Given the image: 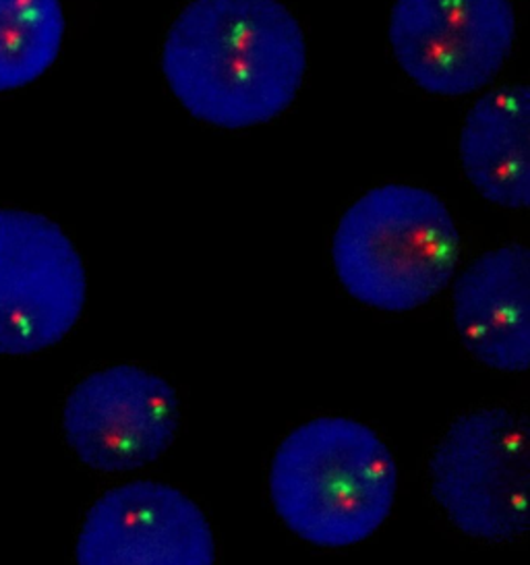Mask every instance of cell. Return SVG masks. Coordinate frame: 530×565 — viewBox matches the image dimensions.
Instances as JSON below:
<instances>
[{
	"mask_svg": "<svg viewBox=\"0 0 530 565\" xmlns=\"http://www.w3.org/2000/svg\"><path fill=\"white\" fill-rule=\"evenodd\" d=\"M460 257L446 203L411 184H383L354 201L333 234L331 262L352 299L380 311H413L437 297Z\"/></svg>",
	"mask_w": 530,
	"mask_h": 565,
	"instance_id": "obj_3",
	"label": "cell"
},
{
	"mask_svg": "<svg viewBox=\"0 0 530 565\" xmlns=\"http://www.w3.org/2000/svg\"><path fill=\"white\" fill-rule=\"evenodd\" d=\"M431 493L464 534L508 543L529 524V423L485 408L449 425L431 458Z\"/></svg>",
	"mask_w": 530,
	"mask_h": 565,
	"instance_id": "obj_4",
	"label": "cell"
},
{
	"mask_svg": "<svg viewBox=\"0 0 530 565\" xmlns=\"http://www.w3.org/2000/svg\"><path fill=\"white\" fill-rule=\"evenodd\" d=\"M529 87L504 84L480 96L464 120V174L480 198L506 210L529 205Z\"/></svg>",
	"mask_w": 530,
	"mask_h": 565,
	"instance_id": "obj_10",
	"label": "cell"
},
{
	"mask_svg": "<svg viewBox=\"0 0 530 565\" xmlns=\"http://www.w3.org/2000/svg\"><path fill=\"white\" fill-rule=\"evenodd\" d=\"M530 253L504 245L483 253L454 284V323L483 365L524 373L530 365Z\"/></svg>",
	"mask_w": 530,
	"mask_h": 565,
	"instance_id": "obj_9",
	"label": "cell"
},
{
	"mask_svg": "<svg viewBox=\"0 0 530 565\" xmlns=\"http://www.w3.org/2000/svg\"><path fill=\"white\" fill-rule=\"evenodd\" d=\"M87 280L82 257L49 217L0 210V354H32L80 321Z\"/></svg>",
	"mask_w": 530,
	"mask_h": 565,
	"instance_id": "obj_5",
	"label": "cell"
},
{
	"mask_svg": "<svg viewBox=\"0 0 530 565\" xmlns=\"http://www.w3.org/2000/svg\"><path fill=\"white\" fill-rule=\"evenodd\" d=\"M75 557L77 565H215L214 532L179 489L132 481L92 505Z\"/></svg>",
	"mask_w": 530,
	"mask_h": 565,
	"instance_id": "obj_8",
	"label": "cell"
},
{
	"mask_svg": "<svg viewBox=\"0 0 530 565\" xmlns=\"http://www.w3.org/2000/svg\"><path fill=\"white\" fill-rule=\"evenodd\" d=\"M513 40L510 0H396L390 18L398 65L433 96L460 98L491 84Z\"/></svg>",
	"mask_w": 530,
	"mask_h": 565,
	"instance_id": "obj_6",
	"label": "cell"
},
{
	"mask_svg": "<svg viewBox=\"0 0 530 565\" xmlns=\"http://www.w3.org/2000/svg\"><path fill=\"white\" fill-rule=\"evenodd\" d=\"M65 38L61 0H0V92L40 79Z\"/></svg>",
	"mask_w": 530,
	"mask_h": 565,
	"instance_id": "obj_11",
	"label": "cell"
},
{
	"mask_svg": "<svg viewBox=\"0 0 530 565\" xmlns=\"http://www.w3.org/2000/svg\"><path fill=\"white\" fill-rule=\"evenodd\" d=\"M174 387L148 369L110 366L92 373L68 394L63 429L83 465L129 472L158 460L179 431Z\"/></svg>",
	"mask_w": 530,
	"mask_h": 565,
	"instance_id": "obj_7",
	"label": "cell"
},
{
	"mask_svg": "<svg viewBox=\"0 0 530 565\" xmlns=\"http://www.w3.org/2000/svg\"><path fill=\"white\" fill-rule=\"evenodd\" d=\"M396 489L398 466L380 435L342 416L297 427L269 468L276 514L317 547H350L380 531Z\"/></svg>",
	"mask_w": 530,
	"mask_h": 565,
	"instance_id": "obj_2",
	"label": "cell"
},
{
	"mask_svg": "<svg viewBox=\"0 0 530 565\" xmlns=\"http://www.w3.org/2000/svg\"><path fill=\"white\" fill-rule=\"evenodd\" d=\"M162 71L193 117L248 129L295 102L307 44L280 0H191L166 35Z\"/></svg>",
	"mask_w": 530,
	"mask_h": 565,
	"instance_id": "obj_1",
	"label": "cell"
}]
</instances>
